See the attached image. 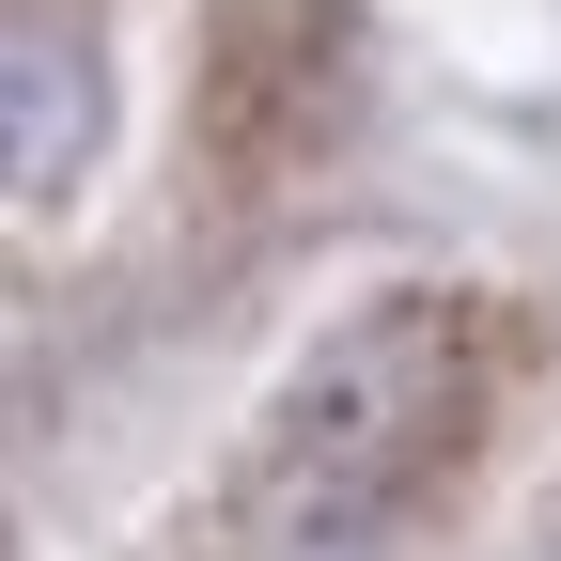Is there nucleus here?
<instances>
[{"instance_id":"obj_1","label":"nucleus","mask_w":561,"mask_h":561,"mask_svg":"<svg viewBox=\"0 0 561 561\" xmlns=\"http://www.w3.org/2000/svg\"><path fill=\"white\" fill-rule=\"evenodd\" d=\"M437 453H468V312L453 297H359L343 328L297 343L265 405V483H280V561L375 546L390 500Z\"/></svg>"},{"instance_id":"obj_2","label":"nucleus","mask_w":561,"mask_h":561,"mask_svg":"<svg viewBox=\"0 0 561 561\" xmlns=\"http://www.w3.org/2000/svg\"><path fill=\"white\" fill-rule=\"evenodd\" d=\"M0 125H16V203L47 219L94 172V140H110V62H94L79 0H16L0 16Z\"/></svg>"},{"instance_id":"obj_3","label":"nucleus","mask_w":561,"mask_h":561,"mask_svg":"<svg viewBox=\"0 0 561 561\" xmlns=\"http://www.w3.org/2000/svg\"><path fill=\"white\" fill-rule=\"evenodd\" d=\"M530 561H561V500H546V530H530Z\"/></svg>"}]
</instances>
